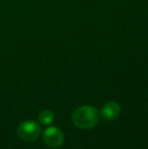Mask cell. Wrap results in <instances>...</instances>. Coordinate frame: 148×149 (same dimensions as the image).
Returning <instances> with one entry per match:
<instances>
[{
    "mask_svg": "<svg viewBox=\"0 0 148 149\" xmlns=\"http://www.w3.org/2000/svg\"><path fill=\"white\" fill-rule=\"evenodd\" d=\"M99 120V112L91 106L77 108L72 114V122L79 129H91Z\"/></svg>",
    "mask_w": 148,
    "mask_h": 149,
    "instance_id": "1",
    "label": "cell"
},
{
    "mask_svg": "<svg viewBox=\"0 0 148 149\" xmlns=\"http://www.w3.org/2000/svg\"><path fill=\"white\" fill-rule=\"evenodd\" d=\"M41 131L42 129L40 124L32 121V120L22 122L17 127L18 137L26 142H32L37 140L41 134Z\"/></svg>",
    "mask_w": 148,
    "mask_h": 149,
    "instance_id": "2",
    "label": "cell"
},
{
    "mask_svg": "<svg viewBox=\"0 0 148 149\" xmlns=\"http://www.w3.org/2000/svg\"><path fill=\"white\" fill-rule=\"evenodd\" d=\"M43 139L47 146L51 148H57L63 144L64 135L63 132L60 129H58L57 127H54V126H51V127H48L45 130Z\"/></svg>",
    "mask_w": 148,
    "mask_h": 149,
    "instance_id": "3",
    "label": "cell"
},
{
    "mask_svg": "<svg viewBox=\"0 0 148 149\" xmlns=\"http://www.w3.org/2000/svg\"><path fill=\"white\" fill-rule=\"evenodd\" d=\"M120 113H121V108L118 102H109L106 104H104L99 115L105 120H107V121H112V120L118 118Z\"/></svg>",
    "mask_w": 148,
    "mask_h": 149,
    "instance_id": "4",
    "label": "cell"
},
{
    "mask_svg": "<svg viewBox=\"0 0 148 149\" xmlns=\"http://www.w3.org/2000/svg\"><path fill=\"white\" fill-rule=\"evenodd\" d=\"M39 121L42 125H50L54 121V114L50 110H44L39 114Z\"/></svg>",
    "mask_w": 148,
    "mask_h": 149,
    "instance_id": "5",
    "label": "cell"
}]
</instances>
